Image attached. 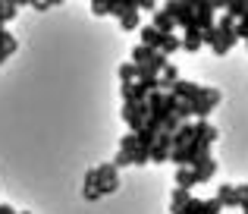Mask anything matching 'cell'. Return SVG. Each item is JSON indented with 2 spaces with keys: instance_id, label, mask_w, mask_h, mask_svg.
Wrapping results in <instances>:
<instances>
[{
  "instance_id": "1",
  "label": "cell",
  "mask_w": 248,
  "mask_h": 214,
  "mask_svg": "<svg viewBox=\"0 0 248 214\" xmlns=\"http://www.w3.org/2000/svg\"><path fill=\"white\" fill-rule=\"evenodd\" d=\"M120 189V170L113 164H97L85 173V202H97L101 196H110V192Z\"/></svg>"
},
{
  "instance_id": "2",
  "label": "cell",
  "mask_w": 248,
  "mask_h": 214,
  "mask_svg": "<svg viewBox=\"0 0 248 214\" xmlns=\"http://www.w3.org/2000/svg\"><path fill=\"white\" fill-rule=\"evenodd\" d=\"M204 44L214 50V57H223V54H230V50L239 44L236 19H230V16L223 13V16L217 19V25H214V32H207V35H204Z\"/></svg>"
},
{
  "instance_id": "3",
  "label": "cell",
  "mask_w": 248,
  "mask_h": 214,
  "mask_svg": "<svg viewBox=\"0 0 248 214\" xmlns=\"http://www.w3.org/2000/svg\"><path fill=\"white\" fill-rule=\"evenodd\" d=\"M132 63L141 69V73H148V76H160L167 69L170 57H164L160 50H154V48H145V44H135V48H132Z\"/></svg>"
},
{
  "instance_id": "4",
  "label": "cell",
  "mask_w": 248,
  "mask_h": 214,
  "mask_svg": "<svg viewBox=\"0 0 248 214\" xmlns=\"http://www.w3.org/2000/svg\"><path fill=\"white\" fill-rule=\"evenodd\" d=\"M164 13L173 19L176 25H179L182 32L198 29V22H195V0H170V3H164Z\"/></svg>"
},
{
  "instance_id": "5",
  "label": "cell",
  "mask_w": 248,
  "mask_h": 214,
  "mask_svg": "<svg viewBox=\"0 0 248 214\" xmlns=\"http://www.w3.org/2000/svg\"><path fill=\"white\" fill-rule=\"evenodd\" d=\"M123 123L129 126V132H141V126L148 123V101H123Z\"/></svg>"
},
{
  "instance_id": "6",
  "label": "cell",
  "mask_w": 248,
  "mask_h": 214,
  "mask_svg": "<svg viewBox=\"0 0 248 214\" xmlns=\"http://www.w3.org/2000/svg\"><path fill=\"white\" fill-rule=\"evenodd\" d=\"M220 98H223V95H220L217 88H207L204 85V88H201V95H198V101L188 104V107H192V116H195V120H207V114L220 104Z\"/></svg>"
},
{
  "instance_id": "7",
  "label": "cell",
  "mask_w": 248,
  "mask_h": 214,
  "mask_svg": "<svg viewBox=\"0 0 248 214\" xmlns=\"http://www.w3.org/2000/svg\"><path fill=\"white\" fill-rule=\"evenodd\" d=\"M220 6L214 3V0H198L195 3V22H198L201 35H207V32H214V25H217V19H214V13H217Z\"/></svg>"
},
{
  "instance_id": "8",
  "label": "cell",
  "mask_w": 248,
  "mask_h": 214,
  "mask_svg": "<svg viewBox=\"0 0 248 214\" xmlns=\"http://www.w3.org/2000/svg\"><path fill=\"white\" fill-rule=\"evenodd\" d=\"M201 88H204V85H198V82L179 79V82H176V85H173V92H170V95H176V98H179L182 104H192V101H198Z\"/></svg>"
},
{
  "instance_id": "9",
  "label": "cell",
  "mask_w": 248,
  "mask_h": 214,
  "mask_svg": "<svg viewBox=\"0 0 248 214\" xmlns=\"http://www.w3.org/2000/svg\"><path fill=\"white\" fill-rule=\"evenodd\" d=\"M195 177H198V186L201 183H207V180H214V173H217V161L211 158V154H204L201 161H195Z\"/></svg>"
},
{
  "instance_id": "10",
  "label": "cell",
  "mask_w": 248,
  "mask_h": 214,
  "mask_svg": "<svg viewBox=\"0 0 248 214\" xmlns=\"http://www.w3.org/2000/svg\"><path fill=\"white\" fill-rule=\"evenodd\" d=\"M195 186H198V177H195V170H192V167H176V189L192 192Z\"/></svg>"
},
{
  "instance_id": "11",
  "label": "cell",
  "mask_w": 248,
  "mask_h": 214,
  "mask_svg": "<svg viewBox=\"0 0 248 214\" xmlns=\"http://www.w3.org/2000/svg\"><path fill=\"white\" fill-rule=\"evenodd\" d=\"M192 192H186V189H173V196H170V211L173 214H186L188 208V202H192Z\"/></svg>"
},
{
  "instance_id": "12",
  "label": "cell",
  "mask_w": 248,
  "mask_h": 214,
  "mask_svg": "<svg viewBox=\"0 0 248 214\" xmlns=\"http://www.w3.org/2000/svg\"><path fill=\"white\" fill-rule=\"evenodd\" d=\"M141 44H145V48H154V50H160V44H164V38L167 35H160L157 29H154V25H141Z\"/></svg>"
},
{
  "instance_id": "13",
  "label": "cell",
  "mask_w": 248,
  "mask_h": 214,
  "mask_svg": "<svg viewBox=\"0 0 248 214\" xmlns=\"http://www.w3.org/2000/svg\"><path fill=\"white\" fill-rule=\"evenodd\" d=\"M157 79H160V92H164V95L173 92V85L179 82V69H176V63H167V69L157 76Z\"/></svg>"
},
{
  "instance_id": "14",
  "label": "cell",
  "mask_w": 248,
  "mask_h": 214,
  "mask_svg": "<svg viewBox=\"0 0 248 214\" xmlns=\"http://www.w3.org/2000/svg\"><path fill=\"white\" fill-rule=\"evenodd\" d=\"M201 48H204V35H201L198 29H192V32H186V35H182V50H188V54H198Z\"/></svg>"
},
{
  "instance_id": "15",
  "label": "cell",
  "mask_w": 248,
  "mask_h": 214,
  "mask_svg": "<svg viewBox=\"0 0 248 214\" xmlns=\"http://www.w3.org/2000/svg\"><path fill=\"white\" fill-rule=\"evenodd\" d=\"M217 198H220V205H223V208H239V192H236V186H220V189H217Z\"/></svg>"
},
{
  "instance_id": "16",
  "label": "cell",
  "mask_w": 248,
  "mask_h": 214,
  "mask_svg": "<svg viewBox=\"0 0 248 214\" xmlns=\"http://www.w3.org/2000/svg\"><path fill=\"white\" fill-rule=\"evenodd\" d=\"M192 135H195V126L192 123H182V126L173 132V148H186L188 142H192Z\"/></svg>"
},
{
  "instance_id": "17",
  "label": "cell",
  "mask_w": 248,
  "mask_h": 214,
  "mask_svg": "<svg viewBox=\"0 0 248 214\" xmlns=\"http://www.w3.org/2000/svg\"><path fill=\"white\" fill-rule=\"evenodd\" d=\"M151 25H154V29L160 32V35H173V29H176V22H173V19L167 16L164 10H157V13H154V22H151Z\"/></svg>"
},
{
  "instance_id": "18",
  "label": "cell",
  "mask_w": 248,
  "mask_h": 214,
  "mask_svg": "<svg viewBox=\"0 0 248 214\" xmlns=\"http://www.w3.org/2000/svg\"><path fill=\"white\" fill-rule=\"evenodd\" d=\"M16 48H19V44H16V38H13L10 32L3 29V32H0V63H3V60H6V57H10Z\"/></svg>"
},
{
  "instance_id": "19",
  "label": "cell",
  "mask_w": 248,
  "mask_h": 214,
  "mask_svg": "<svg viewBox=\"0 0 248 214\" xmlns=\"http://www.w3.org/2000/svg\"><path fill=\"white\" fill-rule=\"evenodd\" d=\"M120 82H123V85L139 82V66H135L132 60H129V63H120Z\"/></svg>"
},
{
  "instance_id": "20",
  "label": "cell",
  "mask_w": 248,
  "mask_h": 214,
  "mask_svg": "<svg viewBox=\"0 0 248 214\" xmlns=\"http://www.w3.org/2000/svg\"><path fill=\"white\" fill-rule=\"evenodd\" d=\"M116 0H91V13L94 16H113Z\"/></svg>"
},
{
  "instance_id": "21",
  "label": "cell",
  "mask_w": 248,
  "mask_h": 214,
  "mask_svg": "<svg viewBox=\"0 0 248 214\" xmlns=\"http://www.w3.org/2000/svg\"><path fill=\"white\" fill-rule=\"evenodd\" d=\"M139 148H141V145H139V135H135V132H126V135L120 139V151H126L129 158H132Z\"/></svg>"
},
{
  "instance_id": "22",
  "label": "cell",
  "mask_w": 248,
  "mask_h": 214,
  "mask_svg": "<svg viewBox=\"0 0 248 214\" xmlns=\"http://www.w3.org/2000/svg\"><path fill=\"white\" fill-rule=\"evenodd\" d=\"M179 48H182V38H176V35H167V38H164V44H160V54H164V57H173Z\"/></svg>"
},
{
  "instance_id": "23",
  "label": "cell",
  "mask_w": 248,
  "mask_h": 214,
  "mask_svg": "<svg viewBox=\"0 0 248 214\" xmlns=\"http://www.w3.org/2000/svg\"><path fill=\"white\" fill-rule=\"evenodd\" d=\"M129 164H132V158H129L126 151H116V158H113V167H116V170H120V167H129Z\"/></svg>"
},
{
  "instance_id": "24",
  "label": "cell",
  "mask_w": 248,
  "mask_h": 214,
  "mask_svg": "<svg viewBox=\"0 0 248 214\" xmlns=\"http://www.w3.org/2000/svg\"><path fill=\"white\" fill-rule=\"evenodd\" d=\"M236 32H239V41H248V13L242 22H236Z\"/></svg>"
},
{
  "instance_id": "25",
  "label": "cell",
  "mask_w": 248,
  "mask_h": 214,
  "mask_svg": "<svg viewBox=\"0 0 248 214\" xmlns=\"http://www.w3.org/2000/svg\"><path fill=\"white\" fill-rule=\"evenodd\" d=\"M135 6H139V13H141V10H151V13H157V3H154V0H135Z\"/></svg>"
},
{
  "instance_id": "26",
  "label": "cell",
  "mask_w": 248,
  "mask_h": 214,
  "mask_svg": "<svg viewBox=\"0 0 248 214\" xmlns=\"http://www.w3.org/2000/svg\"><path fill=\"white\" fill-rule=\"evenodd\" d=\"M236 192H239V208L248 202V183H242V186H236Z\"/></svg>"
},
{
  "instance_id": "27",
  "label": "cell",
  "mask_w": 248,
  "mask_h": 214,
  "mask_svg": "<svg viewBox=\"0 0 248 214\" xmlns=\"http://www.w3.org/2000/svg\"><path fill=\"white\" fill-rule=\"evenodd\" d=\"M54 3H57V0H47V3H44V0H35L31 6H35V10H47V6H54Z\"/></svg>"
},
{
  "instance_id": "28",
  "label": "cell",
  "mask_w": 248,
  "mask_h": 214,
  "mask_svg": "<svg viewBox=\"0 0 248 214\" xmlns=\"http://www.w3.org/2000/svg\"><path fill=\"white\" fill-rule=\"evenodd\" d=\"M19 214H31V211H19Z\"/></svg>"
}]
</instances>
